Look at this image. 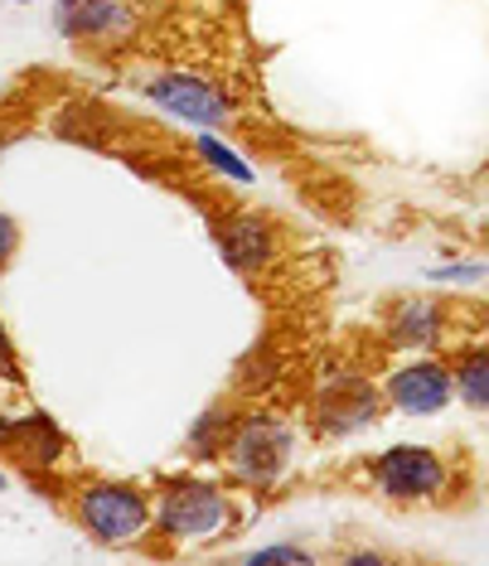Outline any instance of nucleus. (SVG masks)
Returning <instances> with one entry per match:
<instances>
[{"mask_svg":"<svg viewBox=\"0 0 489 566\" xmlns=\"http://www.w3.org/2000/svg\"><path fill=\"white\" fill-rule=\"evenodd\" d=\"M156 523L170 543H214L233 527V504L218 484H195V480H179V484H165L160 504H156Z\"/></svg>","mask_w":489,"mask_h":566,"instance_id":"1","label":"nucleus"},{"mask_svg":"<svg viewBox=\"0 0 489 566\" xmlns=\"http://www.w3.org/2000/svg\"><path fill=\"white\" fill-rule=\"evenodd\" d=\"M150 102L156 107H165L170 117L179 122H195V126H218L228 117V97L218 93L214 83H199V78H189V73H160L156 83L146 87Z\"/></svg>","mask_w":489,"mask_h":566,"instance_id":"5","label":"nucleus"},{"mask_svg":"<svg viewBox=\"0 0 489 566\" xmlns=\"http://www.w3.org/2000/svg\"><path fill=\"white\" fill-rule=\"evenodd\" d=\"M388 402L397 411H412V417H436L450 402V368L441 364H407L388 378Z\"/></svg>","mask_w":489,"mask_h":566,"instance_id":"6","label":"nucleus"},{"mask_svg":"<svg viewBox=\"0 0 489 566\" xmlns=\"http://www.w3.org/2000/svg\"><path fill=\"white\" fill-rule=\"evenodd\" d=\"M431 281H485V262H470V266H436Z\"/></svg>","mask_w":489,"mask_h":566,"instance_id":"15","label":"nucleus"},{"mask_svg":"<svg viewBox=\"0 0 489 566\" xmlns=\"http://www.w3.org/2000/svg\"><path fill=\"white\" fill-rule=\"evenodd\" d=\"M218 248H223V256L238 266V272H262V266L277 256V238H272V223H267V218L238 213L218 228Z\"/></svg>","mask_w":489,"mask_h":566,"instance_id":"8","label":"nucleus"},{"mask_svg":"<svg viewBox=\"0 0 489 566\" xmlns=\"http://www.w3.org/2000/svg\"><path fill=\"white\" fill-rule=\"evenodd\" d=\"M378 417V392L368 388L364 378H334L325 392H320V431L330 436H350L358 427Z\"/></svg>","mask_w":489,"mask_h":566,"instance_id":"7","label":"nucleus"},{"mask_svg":"<svg viewBox=\"0 0 489 566\" xmlns=\"http://www.w3.org/2000/svg\"><path fill=\"white\" fill-rule=\"evenodd\" d=\"M195 150H199V160H204V165H214V170H218V175H228L233 185H248V179H252V165L242 160V156H233V146H223L218 136H199V140H195Z\"/></svg>","mask_w":489,"mask_h":566,"instance_id":"12","label":"nucleus"},{"mask_svg":"<svg viewBox=\"0 0 489 566\" xmlns=\"http://www.w3.org/2000/svg\"><path fill=\"white\" fill-rule=\"evenodd\" d=\"M446 334V315L436 301H403L388 319V344L397 349H431Z\"/></svg>","mask_w":489,"mask_h":566,"instance_id":"10","label":"nucleus"},{"mask_svg":"<svg viewBox=\"0 0 489 566\" xmlns=\"http://www.w3.org/2000/svg\"><path fill=\"white\" fill-rule=\"evenodd\" d=\"M59 30L63 34H97V40H122V34L136 30V20L122 0H59Z\"/></svg>","mask_w":489,"mask_h":566,"instance_id":"9","label":"nucleus"},{"mask_svg":"<svg viewBox=\"0 0 489 566\" xmlns=\"http://www.w3.org/2000/svg\"><path fill=\"white\" fill-rule=\"evenodd\" d=\"M450 392H460V402L470 411L489 407V349L485 344H475V349L456 358V368H450Z\"/></svg>","mask_w":489,"mask_h":566,"instance_id":"11","label":"nucleus"},{"mask_svg":"<svg viewBox=\"0 0 489 566\" xmlns=\"http://www.w3.org/2000/svg\"><path fill=\"white\" fill-rule=\"evenodd\" d=\"M223 427H228V417H223V411H209V417H204L199 427H195V436H189V446L209 455V441H214V436H218V441H223Z\"/></svg>","mask_w":489,"mask_h":566,"instance_id":"14","label":"nucleus"},{"mask_svg":"<svg viewBox=\"0 0 489 566\" xmlns=\"http://www.w3.org/2000/svg\"><path fill=\"white\" fill-rule=\"evenodd\" d=\"M0 489H6V474H0Z\"/></svg>","mask_w":489,"mask_h":566,"instance_id":"18","label":"nucleus"},{"mask_svg":"<svg viewBox=\"0 0 489 566\" xmlns=\"http://www.w3.org/2000/svg\"><path fill=\"white\" fill-rule=\"evenodd\" d=\"M248 566H295V562H315L305 547H291V543H281V547H257L242 557Z\"/></svg>","mask_w":489,"mask_h":566,"instance_id":"13","label":"nucleus"},{"mask_svg":"<svg viewBox=\"0 0 489 566\" xmlns=\"http://www.w3.org/2000/svg\"><path fill=\"white\" fill-rule=\"evenodd\" d=\"M378 489L397 504H412V499H431L446 489V465L441 455L427 446H393L388 455L378 460Z\"/></svg>","mask_w":489,"mask_h":566,"instance_id":"4","label":"nucleus"},{"mask_svg":"<svg viewBox=\"0 0 489 566\" xmlns=\"http://www.w3.org/2000/svg\"><path fill=\"white\" fill-rule=\"evenodd\" d=\"M20 6H24V0H20Z\"/></svg>","mask_w":489,"mask_h":566,"instance_id":"19","label":"nucleus"},{"mask_svg":"<svg viewBox=\"0 0 489 566\" xmlns=\"http://www.w3.org/2000/svg\"><path fill=\"white\" fill-rule=\"evenodd\" d=\"M15 242H20V233H15V223H10L6 213H0V262H6L10 252H15Z\"/></svg>","mask_w":489,"mask_h":566,"instance_id":"16","label":"nucleus"},{"mask_svg":"<svg viewBox=\"0 0 489 566\" xmlns=\"http://www.w3.org/2000/svg\"><path fill=\"white\" fill-rule=\"evenodd\" d=\"M287 455H291V431L277 417H248L228 436V465H233L242 484L257 489L277 484V474L287 470Z\"/></svg>","mask_w":489,"mask_h":566,"instance_id":"3","label":"nucleus"},{"mask_svg":"<svg viewBox=\"0 0 489 566\" xmlns=\"http://www.w3.org/2000/svg\"><path fill=\"white\" fill-rule=\"evenodd\" d=\"M0 378H15V358H10V334L0 325Z\"/></svg>","mask_w":489,"mask_h":566,"instance_id":"17","label":"nucleus"},{"mask_svg":"<svg viewBox=\"0 0 489 566\" xmlns=\"http://www.w3.org/2000/svg\"><path fill=\"white\" fill-rule=\"evenodd\" d=\"M79 523L87 527L93 543H107V547H126L136 537H146L150 527V499L141 494L136 484H87L79 489Z\"/></svg>","mask_w":489,"mask_h":566,"instance_id":"2","label":"nucleus"}]
</instances>
